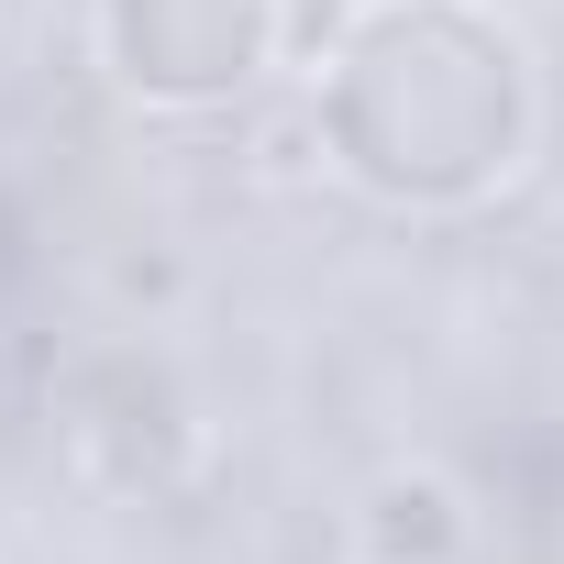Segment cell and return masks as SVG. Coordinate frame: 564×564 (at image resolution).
I'll list each match as a JSON object with an SVG mask.
<instances>
[{
	"instance_id": "7a4b0ae2",
	"label": "cell",
	"mask_w": 564,
	"mask_h": 564,
	"mask_svg": "<svg viewBox=\"0 0 564 564\" xmlns=\"http://www.w3.org/2000/svg\"><path fill=\"white\" fill-rule=\"evenodd\" d=\"M355 542H366V564H454L476 542V509L443 465H388L355 509Z\"/></svg>"
},
{
	"instance_id": "6da1fadb",
	"label": "cell",
	"mask_w": 564,
	"mask_h": 564,
	"mask_svg": "<svg viewBox=\"0 0 564 564\" xmlns=\"http://www.w3.org/2000/svg\"><path fill=\"white\" fill-rule=\"evenodd\" d=\"M265 0H100V56L144 100H221L265 56Z\"/></svg>"
}]
</instances>
